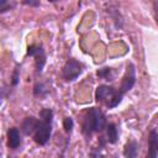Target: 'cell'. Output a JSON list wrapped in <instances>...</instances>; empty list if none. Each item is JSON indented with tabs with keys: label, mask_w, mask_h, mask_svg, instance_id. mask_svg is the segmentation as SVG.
<instances>
[{
	"label": "cell",
	"mask_w": 158,
	"mask_h": 158,
	"mask_svg": "<svg viewBox=\"0 0 158 158\" xmlns=\"http://www.w3.org/2000/svg\"><path fill=\"white\" fill-rule=\"evenodd\" d=\"M105 126H106V120L104 114L99 109L91 107L86 112V116L83 121V132L85 135H91L93 132L102 131Z\"/></svg>",
	"instance_id": "obj_1"
},
{
	"label": "cell",
	"mask_w": 158,
	"mask_h": 158,
	"mask_svg": "<svg viewBox=\"0 0 158 158\" xmlns=\"http://www.w3.org/2000/svg\"><path fill=\"white\" fill-rule=\"evenodd\" d=\"M95 98L98 101L105 102L109 107H115L120 104L122 94L115 91L112 88H110L107 85H100V86H98V89L95 91Z\"/></svg>",
	"instance_id": "obj_2"
},
{
	"label": "cell",
	"mask_w": 158,
	"mask_h": 158,
	"mask_svg": "<svg viewBox=\"0 0 158 158\" xmlns=\"http://www.w3.org/2000/svg\"><path fill=\"white\" fill-rule=\"evenodd\" d=\"M51 121H44V120H40L35 132H33V139L36 143L38 144H46L47 141L49 139L51 136Z\"/></svg>",
	"instance_id": "obj_3"
},
{
	"label": "cell",
	"mask_w": 158,
	"mask_h": 158,
	"mask_svg": "<svg viewBox=\"0 0 158 158\" xmlns=\"http://www.w3.org/2000/svg\"><path fill=\"white\" fill-rule=\"evenodd\" d=\"M83 72V64L75 59H69L63 67V78L68 81L77 79Z\"/></svg>",
	"instance_id": "obj_4"
},
{
	"label": "cell",
	"mask_w": 158,
	"mask_h": 158,
	"mask_svg": "<svg viewBox=\"0 0 158 158\" xmlns=\"http://www.w3.org/2000/svg\"><path fill=\"white\" fill-rule=\"evenodd\" d=\"M27 56H33L36 59H35V64H36V72L37 73H41L43 67H44V63H46V56H44V52L42 49V47L40 46H30L27 48Z\"/></svg>",
	"instance_id": "obj_5"
},
{
	"label": "cell",
	"mask_w": 158,
	"mask_h": 158,
	"mask_svg": "<svg viewBox=\"0 0 158 158\" xmlns=\"http://www.w3.org/2000/svg\"><path fill=\"white\" fill-rule=\"evenodd\" d=\"M135 81H136L135 67H133V64H130V65L127 67V70H126V74H125V77H123V79H122V81H121L120 93H121V94H123V93L128 91V90L133 86Z\"/></svg>",
	"instance_id": "obj_6"
},
{
	"label": "cell",
	"mask_w": 158,
	"mask_h": 158,
	"mask_svg": "<svg viewBox=\"0 0 158 158\" xmlns=\"http://www.w3.org/2000/svg\"><path fill=\"white\" fill-rule=\"evenodd\" d=\"M7 144L11 149H16L21 144L20 133H19V130L16 127H12V128L9 130V132H7Z\"/></svg>",
	"instance_id": "obj_7"
},
{
	"label": "cell",
	"mask_w": 158,
	"mask_h": 158,
	"mask_svg": "<svg viewBox=\"0 0 158 158\" xmlns=\"http://www.w3.org/2000/svg\"><path fill=\"white\" fill-rule=\"evenodd\" d=\"M149 151H148V157L149 158H156L158 156V135L156 130L151 131L149 135Z\"/></svg>",
	"instance_id": "obj_8"
},
{
	"label": "cell",
	"mask_w": 158,
	"mask_h": 158,
	"mask_svg": "<svg viewBox=\"0 0 158 158\" xmlns=\"http://www.w3.org/2000/svg\"><path fill=\"white\" fill-rule=\"evenodd\" d=\"M38 120H36L35 117H27L25 118V121L22 122V131L26 133V135H31L35 132L37 125H38Z\"/></svg>",
	"instance_id": "obj_9"
},
{
	"label": "cell",
	"mask_w": 158,
	"mask_h": 158,
	"mask_svg": "<svg viewBox=\"0 0 158 158\" xmlns=\"http://www.w3.org/2000/svg\"><path fill=\"white\" fill-rule=\"evenodd\" d=\"M123 154L128 158H135L138 154V144L135 141H131L128 143H126L125 149H123Z\"/></svg>",
	"instance_id": "obj_10"
},
{
	"label": "cell",
	"mask_w": 158,
	"mask_h": 158,
	"mask_svg": "<svg viewBox=\"0 0 158 158\" xmlns=\"http://www.w3.org/2000/svg\"><path fill=\"white\" fill-rule=\"evenodd\" d=\"M106 135H107V139L111 143H115L117 141V128L114 123H109L106 126Z\"/></svg>",
	"instance_id": "obj_11"
},
{
	"label": "cell",
	"mask_w": 158,
	"mask_h": 158,
	"mask_svg": "<svg viewBox=\"0 0 158 158\" xmlns=\"http://www.w3.org/2000/svg\"><path fill=\"white\" fill-rule=\"evenodd\" d=\"M40 120H44V121H51L52 122V117H53V112L51 109H43L40 112Z\"/></svg>",
	"instance_id": "obj_12"
},
{
	"label": "cell",
	"mask_w": 158,
	"mask_h": 158,
	"mask_svg": "<svg viewBox=\"0 0 158 158\" xmlns=\"http://www.w3.org/2000/svg\"><path fill=\"white\" fill-rule=\"evenodd\" d=\"M111 73H112V70H111L110 68H102V69L98 70V77L109 80V79L111 78Z\"/></svg>",
	"instance_id": "obj_13"
},
{
	"label": "cell",
	"mask_w": 158,
	"mask_h": 158,
	"mask_svg": "<svg viewBox=\"0 0 158 158\" xmlns=\"http://www.w3.org/2000/svg\"><path fill=\"white\" fill-rule=\"evenodd\" d=\"M33 93L36 96H43L47 94V89L43 86V84H36L33 88Z\"/></svg>",
	"instance_id": "obj_14"
},
{
	"label": "cell",
	"mask_w": 158,
	"mask_h": 158,
	"mask_svg": "<svg viewBox=\"0 0 158 158\" xmlns=\"http://www.w3.org/2000/svg\"><path fill=\"white\" fill-rule=\"evenodd\" d=\"M12 6L14 4L11 2V0H0V12L10 10Z\"/></svg>",
	"instance_id": "obj_15"
},
{
	"label": "cell",
	"mask_w": 158,
	"mask_h": 158,
	"mask_svg": "<svg viewBox=\"0 0 158 158\" xmlns=\"http://www.w3.org/2000/svg\"><path fill=\"white\" fill-rule=\"evenodd\" d=\"M63 127H64L65 132L70 133L72 130H73V120H72L70 117H65L64 121H63Z\"/></svg>",
	"instance_id": "obj_16"
},
{
	"label": "cell",
	"mask_w": 158,
	"mask_h": 158,
	"mask_svg": "<svg viewBox=\"0 0 158 158\" xmlns=\"http://www.w3.org/2000/svg\"><path fill=\"white\" fill-rule=\"evenodd\" d=\"M17 81H19V69L16 68V69H15V72H14V77H12V84H14V85H16V84H17Z\"/></svg>",
	"instance_id": "obj_17"
},
{
	"label": "cell",
	"mask_w": 158,
	"mask_h": 158,
	"mask_svg": "<svg viewBox=\"0 0 158 158\" xmlns=\"http://www.w3.org/2000/svg\"><path fill=\"white\" fill-rule=\"evenodd\" d=\"M23 4H30V5H38V0H37V1H35V2H33L32 0H25V1H23Z\"/></svg>",
	"instance_id": "obj_18"
},
{
	"label": "cell",
	"mask_w": 158,
	"mask_h": 158,
	"mask_svg": "<svg viewBox=\"0 0 158 158\" xmlns=\"http://www.w3.org/2000/svg\"><path fill=\"white\" fill-rule=\"evenodd\" d=\"M48 1H51V2H53V1H56V0H48Z\"/></svg>",
	"instance_id": "obj_19"
}]
</instances>
